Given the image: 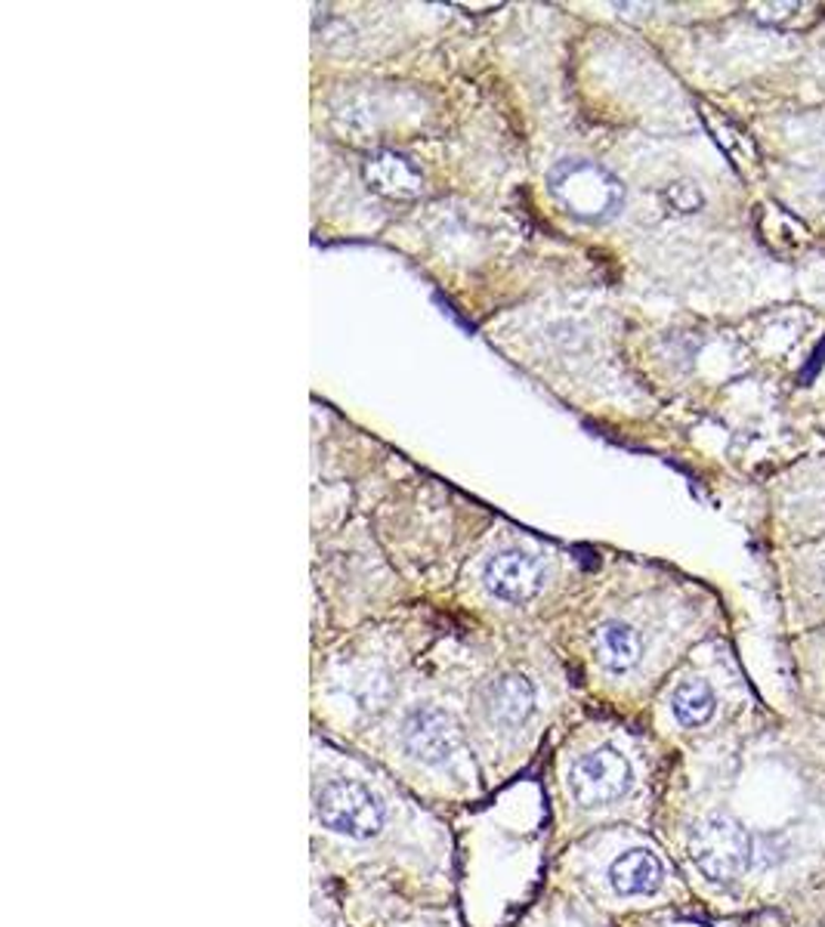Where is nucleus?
I'll use <instances>...</instances> for the list:
<instances>
[{"mask_svg":"<svg viewBox=\"0 0 825 927\" xmlns=\"http://www.w3.org/2000/svg\"><path fill=\"white\" fill-rule=\"evenodd\" d=\"M662 878H665V869H662V859L650 850H628L622 854L612 869H609V882L612 887L622 894V897H646V894H655L662 887Z\"/></svg>","mask_w":825,"mask_h":927,"instance_id":"1a4fd4ad","label":"nucleus"},{"mask_svg":"<svg viewBox=\"0 0 825 927\" xmlns=\"http://www.w3.org/2000/svg\"><path fill=\"white\" fill-rule=\"evenodd\" d=\"M536 711V690L522 674H501L486 693V714L501 730H517Z\"/></svg>","mask_w":825,"mask_h":927,"instance_id":"6e6552de","label":"nucleus"},{"mask_svg":"<svg viewBox=\"0 0 825 927\" xmlns=\"http://www.w3.org/2000/svg\"><path fill=\"white\" fill-rule=\"evenodd\" d=\"M823 363H825V347H819V349H816V353H813L811 368H807V371L801 375V380H804V384H807V380H813V375H816V368H819V365H823Z\"/></svg>","mask_w":825,"mask_h":927,"instance_id":"ddd939ff","label":"nucleus"},{"mask_svg":"<svg viewBox=\"0 0 825 927\" xmlns=\"http://www.w3.org/2000/svg\"><path fill=\"white\" fill-rule=\"evenodd\" d=\"M548 192L569 217L588 226L615 220L624 207L622 180L588 159L557 161L548 171Z\"/></svg>","mask_w":825,"mask_h":927,"instance_id":"f257e3e1","label":"nucleus"},{"mask_svg":"<svg viewBox=\"0 0 825 927\" xmlns=\"http://www.w3.org/2000/svg\"><path fill=\"white\" fill-rule=\"evenodd\" d=\"M594 650L600 665L612 671V674H624L638 665L643 655V640L640 634L624 622H607L597 628L594 634Z\"/></svg>","mask_w":825,"mask_h":927,"instance_id":"9d476101","label":"nucleus"},{"mask_svg":"<svg viewBox=\"0 0 825 927\" xmlns=\"http://www.w3.org/2000/svg\"><path fill=\"white\" fill-rule=\"evenodd\" d=\"M365 183L375 189L377 195L393 198V202H411L424 192V174L420 167L406 155L393 152V149H380L371 159L365 161L363 167Z\"/></svg>","mask_w":825,"mask_h":927,"instance_id":"0eeeda50","label":"nucleus"},{"mask_svg":"<svg viewBox=\"0 0 825 927\" xmlns=\"http://www.w3.org/2000/svg\"><path fill=\"white\" fill-rule=\"evenodd\" d=\"M823 207H825V192H823Z\"/></svg>","mask_w":825,"mask_h":927,"instance_id":"4468645a","label":"nucleus"},{"mask_svg":"<svg viewBox=\"0 0 825 927\" xmlns=\"http://www.w3.org/2000/svg\"><path fill=\"white\" fill-rule=\"evenodd\" d=\"M671 711L683 726L709 724L714 714V690L705 681H683L671 695Z\"/></svg>","mask_w":825,"mask_h":927,"instance_id":"9b49d317","label":"nucleus"},{"mask_svg":"<svg viewBox=\"0 0 825 927\" xmlns=\"http://www.w3.org/2000/svg\"><path fill=\"white\" fill-rule=\"evenodd\" d=\"M544 581H548L544 563L536 560L532 553L513 551V548L489 557V563L482 569L486 591L498 597V600H505V603H529V600H536L544 591Z\"/></svg>","mask_w":825,"mask_h":927,"instance_id":"423d86ee","label":"nucleus"},{"mask_svg":"<svg viewBox=\"0 0 825 927\" xmlns=\"http://www.w3.org/2000/svg\"><path fill=\"white\" fill-rule=\"evenodd\" d=\"M403 742L427 767H455L461 761V733L449 711L436 705H418L408 711L403 724Z\"/></svg>","mask_w":825,"mask_h":927,"instance_id":"39448f33","label":"nucleus"},{"mask_svg":"<svg viewBox=\"0 0 825 927\" xmlns=\"http://www.w3.org/2000/svg\"><path fill=\"white\" fill-rule=\"evenodd\" d=\"M665 202L671 204L678 214H695V211H702L705 195H702V189L695 186L693 180H678V183H671V186L665 189Z\"/></svg>","mask_w":825,"mask_h":927,"instance_id":"f8f14e48","label":"nucleus"},{"mask_svg":"<svg viewBox=\"0 0 825 927\" xmlns=\"http://www.w3.org/2000/svg\"><path fill=\"white\" fill-rule=\"evenodd\" d=\"M631 788V764L615 748H594L569 767V792L581 807H607Z\"/></svg>","mask_w":825,"mask_h":927,"instance_id":"20e7f679","label":"nucleus"},{"mask_svg":"<svg viewBox=\"0 0 825 927\" xmlns=\"http://www.w3.org/2000/svg\"><path fill=\"white\" fill-rule=\"evenodd\" d=\"M690 856L695 869L709 882L730 884L736 882L752 863V838L730 816H709L695 826L690 838Z\"/></svg>","mask_w":825,"mask_h":927,"instance_id":"7ed1b4c3","label":"nucleus"},{"mask_svg":"<svg viewBox=\"0 0 825 927\" xmlns=\"http://www.w3.org/2000/svg\"><path fill=\"white\" fill-rule=\"evenodd\" d=\"M316 819L344 838H371L384 826V804L359 780L334 776L316 788Z\"/></svg>","mask_w":825,"mask_h":927,"instance_id":"f03ea898","label":"nucleus"}]
</instances>
